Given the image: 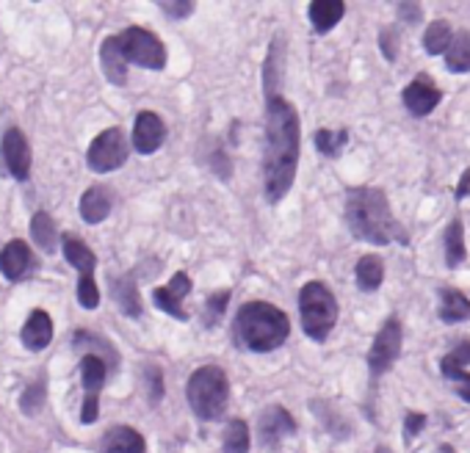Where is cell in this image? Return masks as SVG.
Masks as SVG:
<instances>
[{
    "label": "cell",
    "instance_id": "6da1fadb",
    "mask_svg": "<svg viewBox=\"0 0 470 453\" xmlns=\"http://www.w3.org/2000/svg\"><path fill=\"white\" fill-rule=\"evenodd\" d=\"M302 147V127L296 108L283 97L265 100V153H263V191L277 205L291 191Z\"/></svg>",
    "mask_w": 470,
    "mask_h": 453
},
{
    "label": "cell",
    "instance_id": "7a4b0ae2",
    "mask_svg": "<svg viewBox=\"0 0 470 453\" xmlns=\"http://www.w3.org/2000/svg\"><path fill=\"white\" fill-rule=\"evenodd\" d=\"M346 224L357 241L387 246V243H407L410 235L398 224L390 211L387 193L374 185H352L346 188Z\"/></svg>",
    "mask_w": 470,
    "mask_h": 453
},
{
    "label": "cell",
    "instance_id": "3957f363",
    "mask_svg": "<svg viewBox=\"0 0 470 453\" xmlns=\"http://www.w3.org/2000/svg\"><path fill=\"white\" fill-rule=\"evenodd\" d=\"M233 332L241 349L255 354H268L280 349L291 335V320L288 315L268 304V301H249L238 310L233 320Z\"/></svg>",
    "mask_w": 470,
    "mask_h": 453
},
{
    "label": "cell",
    "instance_id": "277c9868",
    "mask_svg": "<svg viewBox=\"0 0 470 453\" xmlns=\"http://www.w3.org/2000/svg\"><path fill=\"white\" fill-rule=\"evenodd\" d=\"M227 396H230V381L219 365H203L191 373L188 387H185V399L199 420L222 418V412L227 407Z\"/></svg>",
    "mask_w": 470,
    "mask_h": 453
},
{
    "label": "cell",
    "instance_id": "5b68a950",
    "mask_svg": "<svg viewBox=\"0 0 470 453\" xmlns=\"http://www.w3.org/2000/svg\"><path fill=\"white\" fill-rule=\"evenodd\" d=\"M299 318L310 340L324 343L338 323V301L324 282H307L299 291Z\"/></svg>",
    "mask_w": 470,
    "mask_h": 453
},
{
    "label": "cell",
    "instance_id": "8992f818",
    "mask_svg": "<svg viewBox=\"0 0 470 453\" xmlns=\"http://www.w3.org/2000/svg\"><path fill=\"white\" fill-rule=\"evenodd\" d=\"M116 39H119L125 61H133L153 73H161L166 67V47L153 31L133 25V28H125Z\"/></svg>",
    "mask_w": 470,
    "mask_h": 453
},
{
    "label": "cell",
    "instance_id": "52a82bcc",
    "mask_svg": "<svg viewBox=\"0 0 470 453\" xmlns=\"http://www.w3.org/2000/svg\"><path fill=\"white\" fill-rule=\"evenodd\" d=\"M401 343H405L401 320L398 318H387L382 323V330L376 332L374 343H371V351H368V370H371L374 381L382 379L395 365V359L401 357Z\"/></svg>",
    "mask_w": 470,
    "mask_h": 453
},
{
    "label": "cell",
    "instance_id": "ba28073f",
    "mask_svg": "<svg viewBox=\"0 0 470 453\" xmlns=\"http://www.w3.org/2000/svg\"><path fill=\"white\" fill-rule=\"evenodd\" d=\"M127 139L119 127H108L103 131L92 144H89V153H86V163L92 172L97 174H108V172H116L119 166H125L127 161Z\"/></svg>",
    "mask_w": 470,
    "mask_h": 453
},
{
    "label": "cell",
    "instance_id": "9c48e42d",
    "mask_svg": "<svg viewBox=\"0 0 470 453\" xmlns=\"http://www.w3.org/2000/svg\"><path fill=\"white\" fill-rule=\"evenodd\" d=\"M257 431H260V442L265 448H277L285 437L296 434V420L291 418V412L280 404L265 407L257 418Z\"/></svg>",
    "mask_w": 470,
    "mask_h": 453
},
{
    "label": "cell",
    "instance_id": "30bf717a",
    "mask_svg": "<svg viewBox=\"0 0 470 453\" xmlns=\"http://www.w3.org/2000/svg\"><path fill=\"white\" fill-rule=\"evenodd\" d=\"M0 155H4L6 169L12 172L15 180L25 182L31 177V147L28 139L23 136V131L12 127V131L4 133V142H0Z\"/></svg>",
    "mask_w": 470,
    "mask_h": 453
},
{
    "label": "cell",
    "instance_id": "8fae6325",
    "mask_svg": "<svg viewBox=\"0 0 470 453\" xmlns=\"http://www.w3.org/2000/svg\"><path fill=\"white\" fill-rule=\"evenodd\" d=\"M465 365H470V340H462L456 349H451L440 359V373H443V379L451 381L456 396L470 404V373L465 370Z\"/></svg>",
    "mask_w": 470,
    "mask_h": 453
},
{
    "label": "cell",
    "instance_id": "7c38bea8",
    "mask_svg": "<svg viewBox=\"0 0 470 453\" xmlns=\"http://www.w3.org/2000/svg\"><path fill=\"white\" fill-rule=\"evenodd\" d=\"M166 142V124L155 111H142L133 124V147L142 155H153Z\"/></svg>",
    "mask_w": 470,
    "mask_h": 453
},
{
    "label": "cell",
    "instance_id": "4fadbf2b",
    "mask_svg": "<svg viewBox=\"0 0 470 453\" xmlns=\"http://www.w3.org/2000/svg\"><path fill=\"white\" fill-rule=\"evenodd\" d=\"M401 97H405V108L413 116H426V113H432L440 105L443 92L435 86V81L429 75H418L413 84H407V89H405V94H401Z\"/></svg>",
    "mask_w": 470,
    "mask_h": 453
},
{
    "label": "cell",
    "instance_id": "5bb4252c",
    "mask_svg": "<svg viewBox=\"0 0 470 453\" xmlns=\"http://www.w3.org/2000/svg\"><path fill=\"white\" fill-rule=\"evenodd\" d=\"M188 293H191V277L183 274V271H177V274L169 280V285H164V288H158V291L153 293V301H155V307L164 310L166 315L180 318V320H188V312L183 310V299H185Z\"/></svg>",
    "mask_w": 470,
    "mask_h": 453
},
{
    "label": "cell",
    "instance_id": "9a60e30c",
    "mask_svg": "<svg viewBox=\"0 0 470 453\" xmlns=\"http://www.w3.org/2000/svg\"><path fill=\"white\" fill-rule=\"evenodd\" d=\"M34 269V251L25 241H9L0 251V274L17 282Z\"/></svg>",
    "mask_w": 470,
    "mask_h": 453
},
{
    "label": "cell",
    "instance_id": "2e32d148",
    "mask_svg": "<svg viewBox=\"0 0 470 453\" xmlns=\"http://www.w3.org/2000/svg\"><path fill=\"white\" fill-rule=\"evenodd\" d=\"M100 67L105 73V78L114 86H125L127 84V61L122 55L119 39L116 36H105L100 44Z\"/></svg>",
    "mask_w": 470,
    "mask_h": 453
},
{
    "label": "cell",
    "instance_id": "e0dca14e",
    "mask_svg": "<svg viewBox=\"0 0 470 453\" xmlns=\"http://www.w3.org/2000/svg\"><path fill=\"white\" fill-rule=\"evenodd\" d=\"M20 338H23V346H25L28 351H42V349H47L50 340H53V320H50V315H47L45 310H34V312L28 315V320H25V327H23Z\"/></svg>",
    "mask_w": 470,
    "mask_h": 453
},
{
    "label": "cell",
    "instance_id": "ac0fdd59",
    "mask_svg": "<svg viewBox=\"0 0 470 453\" xmlns=\"http://www.w3.org/2000/svg\"><path fill=\"white\" fill-rule=\"evenodd\" d=\"M100 453H145V437L130 426H114L103 437Z\"/></svg>",
    "mask_w": 470,
    "mask_h": 453
},
{
    "label": "cell",
    "instance_id": "d6986e66",
    "mask_svg": "<svg viewBox=\"0 0 470 453\" xmlns=\"http://www.w3.org/2000/svg\"><path fill=\"white\" fill-rule=\"evenodd\" d=\"M61 249H64L66 263H70L73 269H78V277H95L97 257H95V251H92L81 238H75V235H64Z\"/></svg>",
    "mask_w": 470,
    "mask_h": 453
},
{
    "label": "cell",
    "instance_id": "ffe728a7",
    "mask_svg": "<svg viewBox=\"0 0 470 453\" xmlns=\"http://www.w3.org/2000/svg\"><path fill=\"white\" fill-rule=\"evenodd\" d=\"M78 211H81V219L86 224H100L103 219H108V213H111V193H108V188H103V185L89 188L81 197Z\"/></svg>",
    "mask_w": 470,
    "mask_h": 453
},
{
    "label": "cell",
    "instance_id": "44dd1931",
    "mask_svg": "<svg viewBox=\"0 0 470 453\" xmlns=\"http://www.w3.org/2000/svg\"><path fill=\"white\" fill-rule=\"evenodd\" d=\"M344 15H346V6L341 0H315V4H310V9H307V17L318 34H329L344 20Z\"/></svg>",
    "mask_w": 470,
    "mask_h": 453
},
{
    "label": "cell",
    "instance_id": "7402d4cb",
    "mask_svg": "<svg viewBox=\"0 0 470 453\" xmlns=\"http://www.w3.org/2000/svg\"><path fill=\"white\" fill-rule=\"evenodd\" d=\"M443 323H462L470 320V299L454 288L440 291V310H437Z\"/></svg>",
    "mask_w": 470,
    "mask_h": 453
},
{
    "label": "cell",
    "instance_id": "603a6c76",
    "mask_svg": "<svg viewBox=\"0 0 470 453\" xmlns=\"http://www.w3.org/2000/svg\"><path fill=\"white\" fill-rule=\"evenodd\" d=\"M81 376H84V390L86 399H100V390L108 376V365L103 362L100 354H84L81 359Z\"/></svg>",
    "mask_w": 470,
    "mask_h": 453
},
{
    "label": "cell",
    "instance_id": "cb8c5ba5",
    "mask_svg": "<svg viewBox=\"0 0 470 453\" xmlns=\"http://www.w3.org/2000/svg\"><path fill=\"white\" fill-rule=\"evenodd\" d=\"M355 280H357V288L363 293H374L382 280H385V263L379 261V254H363L357 261V269H355Z\"/></svg>",
    "mask_w": 470,
    "mask_h": 453
},
{
    "label": "cell",
    "instance_id": "d4e9b609",
    "mask_svg": "<svg viewBox=\"0 0 470 453\" xmlns=\"http://www.w3.org/2000/svg\"><path fill=\"white\" fill-rule=\"evenodd\" d=\"M283 64H285V50H283V36H277L275 44L268 47V58H265V100L280 97Z\"/></svg>",
    "mask_w": 470,
    "mask_h": 453
},
{
    "label": "cell",
    "instance_id": "484cf974",
    "mask_svg": "<svg viewBox=\"0 0 470 453\" xmlns=\"http://www.w3.org/2000/svg\"><path fill=\"white\" fill-rule=\"evenodd\" d=\"M111 288H114V299L119 304V310L130 318H139L142 315V299H139V291H136V282L133 277H119V280H111Z\"/></svg>",
    "mask_w": 470,
    "mask_h": 453
},
{
    "label": "cell",
    "instance_id": "4316f807",
    "mask_svg": "<svg viewBox=\"0 0 470 453\" xmlns=\"http://www.w3.org/2000/svg\"><path fill=\"white\" fill-rule=\"evenodd\" d=\"M443 246H445V266L448 269H459L467 257V249H465V230H462V222L454 219L443 235Z\"/></svg>",
    "mask_w": 470,
    "mask_h": 453
},
{
    "label": "cell",
    "instance_id": "83f0119b",
    "mask_svg": "<svg viewBox=\"0 0 470 453\" xmlns=\"http://www.w3.org/2000/svg\"><path fill=\"white\" fill-rule=\"evenodd\" d=\"M445 67L451 73H470V34L467 31L454 34L445 50Z\"/></svg>",
    "mask_w": 470,
    "mask_h": 453
},
{
    "label": "cell",
    "instance_id": "f1b7e54d",
    "mask_svg": "<svg viewBox=\"0 0 470 453\" xmlns=\"http://www.w3.org/2000/svg\"><path fill=\"white\" fill-rule=\"evenodd\" d=\"M451 39H454L451 25H448L445 20H435V23L426 28V34H424V50H426L429 55H445Z\"/></svg>",
    "mask_w": 470,
    "mask_h": 453
},
{
    "label": "cell",
    "instance_id": "f546056e",
    "mask_svg": "<svg viewBox=\"0 0 470 453\" xmlns=\"http://www.w3.org/2000/svg\"><path fill=\"white\" fill-rule=\"evenodd\" d=\"M31 238L36 241V246H42L45 251H55V246H58V230H55V224H53V219L47 216V213H36L34 219H31Z\"/></svg>",
    "mask_w": 470,
    "mask_h": 453
},
{
    "label": "cell",
    "instance_id": "4dcf8cb0",
    "mask_svg": "<svg viewBox=\"0 0 470 453\" xmlns=\"http://www.w3.org/2000/svg\"><path fill=\"white\" fill-rule=\"evenodd\" d=\"M225 453H249V426L233 418L225 428Z\"/></svg>",
    "mask_w": 470,
    "mask_h": 453
},
{
    "label": "cell",
    "instance_id": "1f68e13d",
    "mask_svg": "<svg viewBox=\"0 0 470 453\" xmlns=\"http://www.w3.org/2000/svg\"><path fill=\"white\" fill-rule=\"evenodd\" d=\"M346 142H349L346 131H318L315 133V150L324 158H338L341 150L346 147Z\"/></svg>",
    "mask_w": 470,
    "mask_h": 453
},
{
    "label": "cell",
    "instance_id": "d6a6232c",
    "mask_svg": "<svg viewBox=\"0 0 470 453\" xmlns=\"http://www.w3.org/2000/svg\"><path fill=\"white\" fill-rule=\"evenodd\" d=\"M230 304V291H216L214 296H208L205 301V327H216V320L225 315Z\"/></svg>",
    "mask_w": 470,
    "mask_h": 453
},
{
    "label": "cell",
    "instance_id": "836d02e7",
    "mask_svg": "<svg viewBox=\"0 0 470 453\" xmlns=\"http://www.w3.org/2000/svg\"><path fill=\"white\" fill-rule=\"evenodd\" d=\"M42 404H45V384L39 381V384H31L28 390L23 393L20 407H23L25 415H36V412L42 409Z\"/></svg>",
    "mask_w": 470,
    "mask_h": 453
},
{
    "label": "cell",
    "instance_id": "e575fe53",
    "mask_svg": "<svg viewBox=\"0 0 470 453\" xmlns=\"http://www.w3.org/2000/svg\"><path fill=\"white\" fill-rule=\"evenodd\" d=\"M78 301H81V307H86V310H95V307L100 304V291H97L95 277H81V280H78Z\"/></svg>",
    "mask_w": 470,
    "mask_h": 453
},
{
    "label": "cell",
    "instance_id": "d590c367",
    "mask_svg": "<svg viewBox=\"0 0 470 453\" xmlns=\"http://www.w3.org/2000/svg\"><path fill=\"white\" fill-rule=\"evenodd\" d=\"M147 387H150V393H147V399H150V404L155 407L161 399H164V379H161V370L155 368V365H147Z\"/></svg>",
    "mask_w": 470,
    "mask_h": 453
},
{
    "label": "cell",
    "instance_id": "8d00e7d4",
    "mask_svg": "<svg viewBox=\"0 0 470 453\" xmlns=\"http://www.w3.org/2000/svg\"><path fill=\"white\" fill-rule=\"evenodd\" d=\"M161 9H164L169 17H175V20H183V17L194 15V4H191V0H164Z\"/></svg>",
    "mask_w": 470,
    "mask_h": 453
},
{
    "label": "cell",
    "instance_id": "74e56055",
    "mask_svg": "<svg viewBox=\"0 0 470 453\" xmlns=\"http://www.w3.org/2000/svg\"><path fill=\"white\" fill-rule=\"evenodd\" d=\"M424 426H426V415H421V412H410V415H407V420H405V434H407V439H415V437L424 431Z\"/></svg>",
    "mask_w": 470,
    "mask_h": 453
},
{
    "label": "cell",
    "instance_id": "f35d334b",
    "mask_svg": "<svg viewBox=\"0 0 470 453\" xmlns=\"http://www.w3.org/2000/svg\"><path fill=\"white\" fill-rule=\"evenodd\" d=\"M398 17H401V23L415 25L421 20V6L418 4H401L398 6Z\"/></svg>",
    "mask_w": 470,
    "mask_h": 453
},
{
    "label": "cell",
    "instance_id": "ab89813d",
    "mask_svg": "<svg viewBox=\"0 0 470 453\" xmlns=\"http://www.w3.org/2000/svg\"><path fill=\"white\" fill-rule=\"evenodd\" d=\"M465 193H470V169L459 177V188H456V200H465Z\"/></svg>",
    "mask_w": 470,
    "mask_h": 453
},
{
    "label": "cell",
    "instance_id": "60d3db41",
    "mask_svg": "<svg viewBox=\"0 0 470 453\" xmlns=\"http://www.w3.org/2000/svg\"><path fill=\"white\" fill-rule=\"evenodd\" d=\"M435 453H456V450H454L451 445H440V448H437Z\"/></svg>",
    "mask_w": 470,
    "mask_h": 453
},
{
    "label": "cell",
    "instance_id": "b9f144b4",
    "mask_svg": "<svg viewBox=\"0 0 470 453\" xmlns=\"http://www.w3.org/2000/svg\"><path fill=\"white\" fill-rule=\"evenodd\" d=\"M376 453H387V450H385V448H379V450H376Z\"/></svg>",
    "mask_w": 470,
    "mask_h": 453
}]
</instances>
